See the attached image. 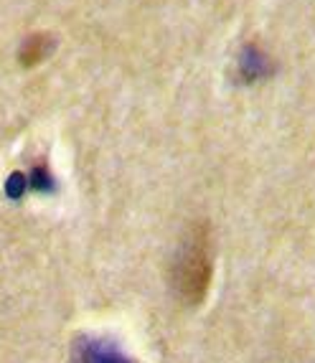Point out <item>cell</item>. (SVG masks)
<instances>
[{
    "label": "cell",
    "mask_w": 315,
    "mask_h": 363,
    "mask_svg": "<svg viewBox=\"0 0 315 363\" xmlns=\"http://www.w3.org/2000/svg\"><path fill=\"white\" fill-rule=\"evenodd\" d=\"M211 236L206 224H196L188 229L178 247L176 262H173V287L181 303L201 305L206 300L209 285H211Z\"/></svg>",
    "instance_id": "obj_1"
},
{
    "label": "cell",
    "mask_w": 315,
    "mask_h": 363,
    "mask_svg": "<svg viewBox=\"0 0 315 363\" xmlns=\"http://www.w3.org/2000/svg\"><path fill=\"white\" fill-rule=\"evenodd\" d=\"M72 363H135L115 340L99 335H82L74 340Z\"/></svg>",
    "instance_id": "obj_2"
}]
</instances>
